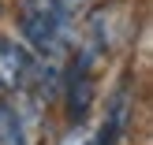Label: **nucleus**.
I'll return each instance as SVG.
<instances>
[{
  "label": "nucleus",
  "mask_w": 153,
  "mask_h": 145,
  "mask_svg": "<svg viewBox=\"0 0 153 145\" xmlns=\"http://www.w3.org/2000/svg\"><path fill=\"white\" fill-rule=\"evenodd\" d=\"M19 34L30 45V52L37 56L41 67H60L67 63V56L79 45V26L75 15L67 11L60 0H22L19 4Z\"/></svg>",
  "instance_id": "f257e3e1"
},
{
  "label": "nucleus",
  "mask_w": 153,
  "mask_h": 145,
  "mask_svg": "<svg viewBox=\"0 0 153 145\" xmlns=\"http://www.w3.org/2000/svg\"><path fill=\"white\" fill-rule=\"evenodd\" d=\"M52 67H41L37 56L15 37H0V93H26L52 78Z\"/></svg>",
  "instance_id": "f03ea898"
},
{
  "label": "nucleus",
  "mask_w": 153,
  "mask_h": 145,
  "mask_svg": "<svg viewBox=\"0 0 153 145\" xmlns=\"http://www.w3.org/2000/svg\"><path fill=\"white\" fill-rule=\"evenodd\" d=\"M127 119H131V93L116 89L108 97V104H105V123H101V130L94 134L90 145H116L123 138V130H127Z\"/></svg>",
  "instance_id": "7ed1b4c3"
},
{
  "label": "nucleus",
  "mask_w": 153,
  "mask_h": 145,
  "mask_svg": "<svg viewBox=\"0 0 153 145\" xmlns=\"http://www.w3.org/2000/svg\"><path fill=\"white\" fill-rule=\"evenodd\" d=\"M0 145H26V123L19 108L0 97Z\"/></svg>",
  "instance_id": "20e7f679"
},
{
  "label": "nucleus",
  "mask_w": 153,
  "mask_h": 145,
  "mask_svg": "<svg viewBox=\"0 0 153 145\" xmlns=\"http://www.w3.org/2000/svg\"><path fill=\"white\" fill-rule=\"evenodd\" d=\"M90 141H94V134H90L82 123H75L71 130L64 134V141H60V145H90Z\"/></svg>",
  "instance_id": "39448f33"
},
{
  "label": "nucleus",
  "mask_w": 153,
  "mask_h": 145,
  "mask_svg": "<svg viewBox=\"0 0 153 145\" xmlns=\"http://www.w3.org/2000/svg\"><path fill=\"white\" fill-rule=\"evenodd\" d=\"M60 4H64V7H67L71 15H79L82 7H86V4H94V0H60Z\"/></svg>",
  "instance_id": "423d86ee"
}]
</instances>
